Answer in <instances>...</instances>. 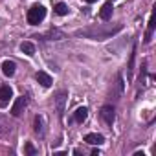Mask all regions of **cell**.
Listing matches in <instances>:
<instances>
[{
	"mask_svg": "<svg viewBox=\"0 0 156 156\" xmlns=\"http://www.w3.org/2000/svg\"><path fill=\"white\" fill-rule=\"evenodd\" d=\"M121 28H123L121 24H118L114 28H98V26H94V28H88V30L77 31V35L79 37H88V39H94V41H105V39L116 35L118 31H121Z\"/></svg>",
	"mask_w": 156,
	"mask_h": 156,
	"instance_id": "1",
	"label": "cell"
},
{
	"mask_svg": "<svg viewBox=\"0 0 156 156\" xmlns=\"http://www.w3.org/2000/svg\"><path fill=\"white\" fill-rule=\"evenodd\" d=\"M44 17H46V9H44V6H41V4H35V6H31V8L28 9V22H30L31 26L41 24V22L44 20Z\"/></svg>",
	"mask_w": 156,
	"mask_h": 156,
	"instance_id": "2",
	"label": "cell"
},
{
	"mask_svg": "<svg viewBox=\"0 0 156 156\" xmlns=\"http://www.w3.org/2000/svg\"><path fill=\"white\" fill-rule=\"evenodd\" d=\"M11 98H13V90H11V87H8V85H4V87H0V107H8L9 105V101H11Z\"/></svg>",
	"mask_w": 156,
	"mask_h": 156,
	"instance_id": "3",
	"label": "cell"
},
{
	"mask_svg": "<svg viewBox=\"0 0 156 156\" xmlns=\"http://www.w3.org/2000/svg\"><path fill=\"white\" fill-rule=\"evenodd\" d=\"M26 105H28V98H26V96L17 98V101H15L13 107H11V114H13V116H20L22 110L26 108Z\"/></svg>",
	"mask_w": 156,
	"mask_h": 156,
	"instance_id": "4",
	"label": "cell"
},
{
	"mask_svg": "<svg viewBox=\"0 0 156 156\" xmlns=\"http://www.w3.org/2000/svg\"><path fill=\"white\" fill-rule=\"evenodd\" d=\"M101 118H103V121L107 123V125H112L114 123V119H116V114H114V108L110 107V105H105L103 108H101Z\"/></svg>",
	"mask_w": 156,
	"mask_h": 156,
	"instance_id": "5",
	"label": "cell"
},
{
	"mask_svg": "<svg viewBox=\"0 0 156 156\" xmlns=\"http://www.w3.org/2000/svg\"><path fill=\"white\" fill-rule=\"evenodd\" d=\"M112 11H114V6H112V0H110V2H105V4L101 6V9H99V17H101L103 20H108V19L112 17Z\"/></svg>",
	"mask_w": 156,
	"mask_h": 156,
	"instance_id": "6",
	"label": "cell"
},
{
	"mask_svg": "<svg viewBox=\"0 0 156 156\" xmlns=\"http://www.w3.org/2000/svg\"><path fill=\"white\" fill-rule=\"evenodd\" d=\"M85 141H87V143H90V145H101V143L105 141V138H103V134L90 132V134H87V136H85Z\"/></svg>",
	"mask_w": 156,
	"mask_h": 156,
	"instance_id": "7",
	"label": "cell"
},
{
	"mask_svg": "<svg viewBox=\"0 0 156 156\" xmlns=\"http://www.w3.org/2000/svg\"><path fill=\"white\" fill-rule=\"evenodd\" d=\"M11 123L4 118V116H0V136H2V138H6L8 134H11Z\"/></svg>",
	"mask_w": 156,
	"mask_h": 156,
	"instance_id": "8",
	"label": "cell"
},
{
	"mask_svg": "<svg viewBox=\"0 0 156 156\" xmlns=\"http://www.w3.org/2000/svg\"><path fill=\"white\" fill-rule=\"evenodd\" d=\"M35 79H37V81H39V83H41V85L44 87V88L51 87V83H53V81H51V77H50V75H48L46 72H37V75H35Z\"/></svg>",
	"mask_w": 156,
	"mask_h": 156,
	"instance_id": "9",
	"label": "cell"
},
{
	"mask_svg": "<svg viewBox=\"0 0 156 156\" xmlns=\"http://www.w3.org/2000/svg\"><path fill=\"white\" fill-rule=\"evenodd\" d=\"M87 118H88V108H87V107H79V108L73 112V119H75L77 123H83Z\"/></svg>",
	"mask_w": 156,
	"mask_h": 156,
	"instance_id": "10",
	"label": "cell"
},
{
	"mask_svg": "<svg viewBox=\"0 0 156 156\" xmlns=\"http://www.w3.org/2000/svg\"><path fill=\"white\" fill-rule=\"evenodd\" d=\"M15 62L13 61H4L2 62V72H4V75L6 77H11V75H15Z\"/></svg>",
	"mask_w": 156,
	"mask_h": 156,
	"instance_id": "11",
	"label": "cell"
},
{
	"mask_svg": "<svg viewBox=\"0 0 156 156\" xmlns=\"http://www.w3.org/2000/svg\"><path fill=\"white\" fill-rule=\"evenodd\" d=\"M20 51L31 57V55L35 53V46H33V42H30V41H24V42L20 44Z\"/></svg>",
	"mask_w": 156,
	"mask_h": 156,
	"instance_id": "12",
	"label": "cell"
},
{
	"mask_svg": "<svg viewBox=\"0 0 156 156\" xmlns=\"http://www.w3.org/2000/svg\"><path fill=\"white\" fill-rule=\"evenodd\" d=\"M53 9H55V13H57L59 17H64V15L68 13V6H66L64 2H59V4H55V8H53Z\"/></svg>",
	"mask_w": 156,
	"mask_h": 156,
	"instance_id": "13",
	"label": "cell"
},
{
	"mask_svg": "<svg viewBox=\"0 0 156 156\" xmlns=\"http://www.w3.org/2000/svg\"><path fill=\"white\" fill-rule=\"evenodd\" d=\"M64 99H66V94H64V92H59V94H57V112H59V114H61L62 108H64Z\"/></svg>",
	"mask_w": 156,
	"mask_h": 156,
	"instance_id": "14",
	"label": "cell"
},
{
	"mask_svg": "<svg viewBox=\"0 0 156 156\" xmlns=\"http://www.w3.org/2000/svg\"><path fill=\"white\" fill-rule=\"evenodd\" d=\"M35 132H37V134H44V129H42V118H41V116L35 118Z\"/></svg>",
	"mask_w": 156,
	"mask_h": 156,
	"instance_id": "15",
	"label": "cell"
},
{
	"mask_svg": "<svg viewBox=\"0 0 156 156\" xmlns=\"http://www.w3.org/2000/svg\"><path fill=\"white\" fill-rule=\"evenodd\" d=\"M26 152H28V154H37V149L28 141V143H26Z\"/></svg>",
	"mask_w": 156,
	"mask_h": 156,
	"instance_id": "16",
	"label": "cell"
},
{
	"mask_svg": "<svg viewBox=\"0 0 156 156\" xmlns=\"http://www.w3.org/2000/svg\"><path fill=\"white\" fill-rule=\"evenodd\" d=\"M87 2H88V4H92V2H96V0H87Z\"/></svg>",
	"mask_w": 156,
	"mask_h": 156,
	"instance_id": "17",
	"label": "cell"
}]
</instances>
